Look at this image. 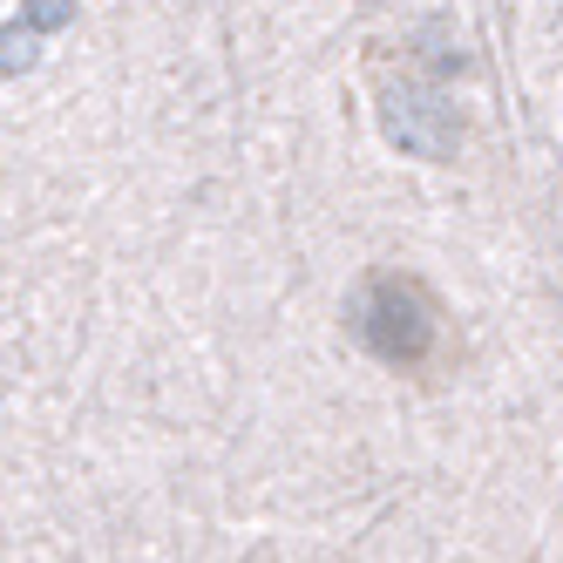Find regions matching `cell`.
<instances>
[{"instance_id":"obj_1","label":"cell","mask_w":563,"mask_h":563,"mask_svg":"<svg viewBox=\"0 0 563 563\" xmlns=\"http://www.w3.org/2000/svg\"><path fill=\"white\" fill-rule=\"evenodd\" d=\"M353 333L367 340V353H380L387 367H428L441 346V306L421 278H367L353 299Z\"/></svg>"},{"instance_id":"obj_2","label":"cell","mask_w":563,"mask_h":563,"mask_svg":"<svg viewBox=\"0 0 563 563\" xmlns=\"http://www.w3.org/2000/svg\"><path fill=\"white\" fill-rule=\"evenodd\" d=\"M380 130L394 150L428 156V164H449L462 150V115H455L449 89L421 68H400V82H380Z\"/></svg>"},{"instance_id":"obj_3","label":"cell","mask_w":563,"mask_h":563,"mask_svg":"<svg viewBox=\"0 0 563 563\" xmlns=\"http://www.w3.org/2000/svg\"><path fill=\"white\" fill-rule=\"evenodd\" d=\"M21 68H34V27L0 34V75H21Z\"/></svg>"},{"instance_id":"obj_4","label":"cell","mask_w":563,"mask_h":563,"mask_svg":"<svg viewBox=\"0 0 563 563\" xmlns=\"http://www.w3.org/2000/svg\"><path fill=\"white\" fill-rule=\"evenodd\" d=\"M75 21V0H27V27L48 34V27H68Z\"/></svg>"}]
</instances>
